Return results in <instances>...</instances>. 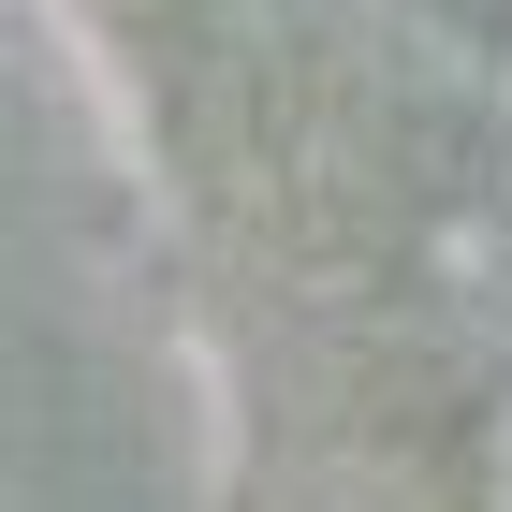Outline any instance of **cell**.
Segmentation results:
<instances>
[{
  "instance_id": "6da1fadb",
  "label": "cell",
  "mask_w": 512,
  "mask_h": 512,
  "mask_svg": "<svg viewBox=\"0 0 512 512\" xmlns=\"http://www.w3.org/2000/svg\"><path fill=\"white\" fill-rule=\"evenodd\" d=\"M483 512H512V395H498V425H483Z\"/></svg>"
}]
</instances>
